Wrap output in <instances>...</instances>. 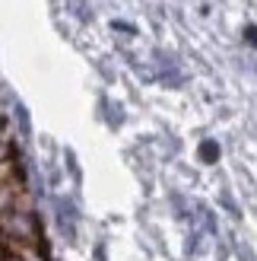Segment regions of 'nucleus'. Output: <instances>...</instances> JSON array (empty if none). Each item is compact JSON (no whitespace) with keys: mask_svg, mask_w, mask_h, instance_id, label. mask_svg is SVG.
<instances>
[{"mask_svg":"<svg viewBox=\"0 0 257 261\" xmlns=\"http://www.w3.org/2000/svg\"><path fill=\"white\" fill-rule=\"evenodd\" d=\"M4 232H7V242H35L38 239V226L29 211H22V207H16V211H4Z\"/></svg>","mask_w":257,"mask_h":261,"instance_id":"obj_1","label":"nucleus"},{"mask_svg":"<svg viewBox=\"0 0 257 261\" xmlns=\"http://www.w3.org/2000/svg\"><path fill=\"white\" fill-rule=\"evenodd\" d=\"M200 156H203L207 163H213V160H216V147H213V143H203V147H200Z\"/></svg>","mask_w":257,"mask_h":261,"instance_id":"obj_2","label":"nucleus"},{"mask_svg":"<svg viewBox=\"0 0 257 261\" xmlns=\"http://www.w3.org/2000/svg\"><path fill=\"white\" fill-rule=\"evenodd\" d=\"M4 261H25V258H19V255H13V249L7 245V255H4Z\"/></svg>","mask_w":257,"mask_h":261,"instance_id":"obj_3","label":"nucleus"},{"mask_svg":"<svg viewBox=\"0 0 257 261\" xmlns=\"http://www.w3.org/2000/svg\"><path fill=\"white\" fill-rule=\"evenodd\" d=\"M248 38H251V45H257V29H248Z\"/></svg>","mask_w":257,"mask_h":261,"instance_id":"obj_4","label":"nucleus"}]
</instances>
